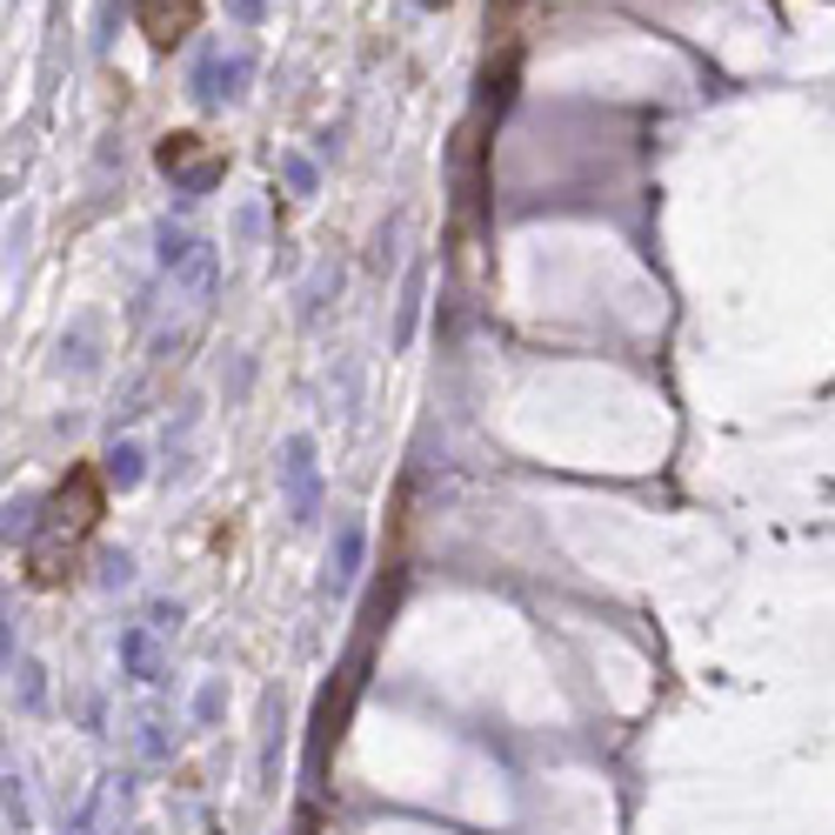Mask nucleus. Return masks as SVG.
Listing matches in <instances>:
<instances>
[{"label": "nucleus", "mask_w": 835, "mask_h": 835, "mask_svg": "<svg viewBox=\"0 0 835 835\" xmlns=\"http://www.w3.org/2000/svg\"><path fill=\"white\" fill-rule=\"evenodd\" d=\"M108 515V481L94 461H74L67 481L47 494V509H41V528L27 542V581L34 589H60V581L74 575L80 548H88V535L101 528Z\"/></svg>", "instance_id": "nucleus-1"}, {"label": "nucleus", "mask_w": 835, "mask_h": 835, "mask_svg": "<svg viewBox=\"0 0 835 835\" xmlns=\"http://www.w3.org/2000/svg\"><path fill=\"white\" fill-rule=\"evenodd\" d=\"M201 8L208 0H134V27L154 54H175L194 27H201Z\"/></svg>", "instance_id": "nucleus-2"}, {"label": "nucleus", "mask_w": 835, "mask_h": 835, "mask_svg": "<svg viewBox=\"0 0 835 835\" xmlns=\"http://www.w3.org/2000/svg\"><path fill=\"white\" fill-rule=\"evenodd\" d=\"M160 175H175V181H188V188H214V181L227 175V154L208 147L201 134H167V141H160Z\"/></svg>", "instance_id": "nucleus-3"}, {"label": "nucleus", "mask_w": 835, "mask_h": 835, "mask_svg": "<svg viewBox=\"0 0 835 835\" xmlns=\"http://www.w3.org/2000/svg\"><path fill=\"white\" fill-rule=\"evenodd\" d=\"M428 8H442V0H428Z\"/></svg>", "instance_id": "nucleus-4"}]
</instances>
